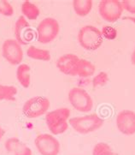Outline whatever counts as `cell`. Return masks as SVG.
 I'll use <instances>...</instances> for the list:
<instances>
[{
  "mask_svg": "<svg viewBox=\"0 0 135 155\" xmlns=\"http://www.w3.org/2000/svg\"><path fill=\"white\" fill-rule=\"evenodd\" d=\"M103 35L96 27L87 25L83 27L78 34L80 45L87 51H95L103 44Z\"/></svg>",
  "mask_w": 135,
  "mask_h": 155,
  "instance_id": "obj_3",
  "label": "cell"
},
{
  "mask_svg": "<svg viewBox=\"0 0 135 155\" xmlns=\"http://www.w3.org/2000/svg\"><path fill=\"white\" fill-rule=\"evenodd\" d=\"M70 117L69 108L62 107L47 112L45 115V121L48 129L52 135L63 134L69 128L68 120Z\"/></svg>",
  "mask_w": 135,
  "mask_h": 155,
  "instance_id": "obj_1",
  "label": "cell"
},
{
  "mask_svg": "<svg viewBox=\"0 0 135 155\" xmlns=\"http://www.w3.org/2000/svg\"><path fill=\"white\" fill-rule=\"evenodd\" d=\"M96 68L90 61L80 59L77 66V75L80 77H89L95 73Z\"/></svg>",
  "mask_w": 135,
  "mask_h": 155,
  "instance_id": "obj_17",
  "label": "cell"
},
{
  "mask_svg": "<svg viewBox=\"0 0 135 155\" xmlns=\"http://www.w3.org/2000/svg\"><path fill=\"white\" fill-rule=\"evenodd\" d=\"M2 54L10 64L20 65L23 59V51L16 40H6L2 46Z\"/></svg>",
  "mask_w": 135,
  "mask_h": 155,
  "instance_id": "obj_9",
  "label": "cell"
},
{
  "mask_svg": "<svg viewBox=\"0 0 135 155\" xmlns=\"http://www.w3.org/2000/svg\"><path fill=\"white\" fill-rule=\"evenodd\" d=\"M98 10L101 17L109 22H115L121 16L123 8L118 0H103L99 3Z\"/></svg>",
  "mask_w": 135,
  "mask_h": 155,
  "instance_id": "obj_7",
  "label": "cell"
},
{
  "mask_svg": "<svg viewBox=\"0 0 135 155\" xmlns=\"http://www.w3.org/2000/svg\"><path fill=\"white\" fill-rule=\"evenodd\" d=\"M6 150L15 155H32V150L18 138L11 137L5 141Z\"/></svg>",
  "mask_w": 135,
  "mask_h": 155,
  "instance_id": "obj_13",
  "label": "cell"
},
{
  "mask_svg": "<svg viewBox=\"0 0 135 155\" xmlns=\"http://www.w3.org/2000/svg\"><path fill=\"white\" fill-rule=\"evenodd\" d=\"M38 152L41 155H58L60 143L53 135L48 134L39 135L34 140Z\"/></svg>",
  "mask_w": 135,
  "mask_h": 155,
  "instance_id": "obj_8",
  "label": "cell"
},
{
  "mask_svg": "<svg viewBox=\"0 0 135 155\" xmlns=\"http://www.w3.org/2000/svg\"><path fill=\"white\" fill-rule=\"evenodd\" d=\"M70 126L81 135H86L99 130L104 125V119L98 114H90L84 117H76L69 120Z\"/></svg>",
  "mask_w": 135,
  "mask_h": 155,
  "instance_id": "obj_2",
  "label": "cell"
},
{
  "mask_svg": "<svg viewBox=\"0 0 135 155\" xmlns=\"http://www.w3.org/2000/svg\"><path fill=\"white\" fill-rule=\"evenodd\" d=\"M30 67L29 65L26 64H21L16 70V77L17 80L20 82V84L23 87L27 88L29 87L31 83V76H30Z\"/></svg>",
  "mask_w": 135,
  "mask_h": 155,
  "instance_id": "obj_14",
  "label": "cell"
},
{
  "mask_svg": "<svg viewBox=\"0 0 135 155\" xmlns=\"http://www.w3.org/2000/svg\"><path fill=\"white\" fill-rule=\"evenodd\" d=\"M122 19H123V20L132 21L133 23H135V17H133V16H125V17H123Z\"/></svg>",
  "mask_w": 135,
  "mask_h": 155,
  "instance_id": "obj_26",
  "label": "cell"
},
{
  "mask_svg": "<svg viewBox=\"0 0 135 155\" xmlns=\"http://www.w3.org/2000/svg\"><path fill=\"white\" fill-rule=\"evenodd\" d=\"M73 8L77 15L80 16H85L88 15L92 10V0H74Z\"/></svg>",
  "mask_w": 135,
  "mask_h": 155,
  "instance_id": "obj_15",
  "label": "cell"
},
{
  "mask_svg": "<svg viewBox=\"0 0 135 155\" xmlns=\"http://www.w3.org/2000/svg\"><path fill=\"white\" fill-rule=\"evenodd\" d=\"M17 89L13 86H6L0 84V100L15 101Z\"/></svg>",
  "mask_w": 135,
  "mask_h": 155,
  "instance_id": "obj_19",
  "label": "cell"
},
{
  "mask_svg": "<svg viewBox=\"0 0 135 155\" xmlns=\"http://www.w3.org/2000/svg\"><path fill=\"white\" fill-rule=\"evenodd\" d=\"M69 100L75 110L89 112L93 107V101L89 94L83 88L74 87L69 93Z\"/></svg>",
  "mask_w": 135,
  "mask_h": 155,
  "instance_id": "obj_6",
  "label": "cell"
},
{
  "mask_svg": "<svg viewBox=\"0 0 135 155\" xmlns=\"http://www.w3.org/2000/svg\"><path fill=\"white\" fill-rule=\"evenodd\" d=\"M80 58L74 54H65L56 61V67L64 75H77V66Z\"/></svg>",
  "mask_w": 135,
  "mask_h": 155,
  "instance_id": "obj_12",
  "label": "cell"
},
{
  "mask_svg": "<svg viewBox=\"0 0 135 155\" xmlns=\"http://www.w3.org/2000/svg\"><path fill=\"white\" fill-rule=\"evenodd\" d=\"M131 62L133 64L135 65V48L133 51V53H132V56H131Z\"/></svg>",
  "mask_w": 135,
  "mask_h": 155,
  "instance_id": "obj_25",
  "label": "cell"
},
{
  "mask_svg": "<svg viewBox=\"0 0 135 155\" xmlns=\"http://www.w3.org/2000/svg\"><path fill=\"white\" fill-rule=\"evenodd\" d=\"M122 8L132 14H135V0H123L121 2Z\"/></svg>",
  "mask_w": 135,
  "mask_h": 155,
  "instance_id": "obj_24",
  "label": "cell"
},
{
  "mask_svg": "<svg viewBox=\"0 0 135 155\" xmlns=\"http://www.w3.org/2000/svg\"><path fill=\"white\" fill-rule=\"evenodd\" d=\"M60 31V26L58 21L52 18L47 17L40 23L37 28V39L42 44L50 43L56 39Z\"/></svg>",
  "mask_w": 135,
  "mask_h": 155,
  "instance_id": "obj_4",
  "label": "cell"
},
{
  "mask_svg": "<svg viewBox=\"0 0 135 155\" xmlns=\"http://www.w3.org/2000/svg\"><path fill=\"white\" fill-rule=\"evenodd\" d=\"M0 14L5 16H11L14 14L12 5L6 0H0Z\"/></svg>",
  "mask_w": 135,
  "mask_h": 155,
  "instance_id": "obj_22",
  "label": "cell"
},
{
  "mask_svg": "<svg viewBox=\"0 0 135 155\" xmlns=\"http://www.w3.org/2000/svg\"><path fill=\"white\" fill-rule=\"evenodd\" d=\"M27 55L30 58L35 59V60L40 61H50V53L48 50L40 49L37 48L34 45H31L27 50Z\"/></svg>",
  "mask_w": 135,
  "mask_h": 155,
  "instance_id": "obj_18",
  "label": "cell"
},
{
  "mask_svg": "<svg viewBox=\"0 0 135 155\" xmlns=\"http://www.w3.org/2000/svg\"><path fill=\"white\" fill-rule=\"evenodd\" d=\"M102 35L103 38H105L107 40H115L117 36V31L114 28L110 27V26H104L102 29Z\"/></svg>",
  "mask_w": 135,
  "mask_h": 155,
  "instance_id": "obj_23",
  "label": "cell"
},
{
  "mask_svg": "<svg viewBox=\"0 0 135 155\" xmlns=\"http://www.w3.org/2000/svg\"><path fill=\"white\" fill-rule=\"evenodd\" d=\"M116 126L121 133L125 135L135 134V112L124 110L120 111L116 117Z\"/></svg>",
  "mask_w": 135,
  "mask_h": 155,
  "instance_id": "obj_10",
  "label": "cell"
},
{
  "mask_svg": "<svg viewBox=\"0 0 135 155\" xmlns=\"http://www.w3.org/2000/svg\"><path fill=\"white\" fill-rule=\"evenodd\" d=\"M50 107V100L43 96H36L27 100L23 107L22 112L28 118H36L44 115Z\"/></svg>",
  "mask_w": 135,
  "mask_h": 155,
  "instance_id": "obj_5",
  "label": "cell"
},
{
  "mask_svg": "<svg viewBox=\"0 0 135 155\" xmlns=\"http://www.w3.org/2000/svg\"><path fill=\"white\" fill-rule=\"evenodd\" d=\"M5 130L0 126V140H1V139L3 138V136L5 135Z\"/></svg>",
  "mask_w": 135,
  "mask_h": 155,
  "instance_id": "obj_27",
  "label": "cell"
},
{
  "mask_svg": "<svg viewBox=\"0 0 135 155\" xmlns=\"http://www.w3.org/2000/svg\"><path fill=\"white\" fill-rule=\"evenodd\" d=\"M92 155H115L112 151L110 146L104 142L96 144L92 150Z\"/></svg>",
  "mask_w": 135,
  "mask_h": 155,
  "instance_id": "obj_20",
  "label": "cell"
},
{
  "mask_svg": "<svg viewBox=\"0 0 135 155\" xmlns=\"http://www.w3.org/2000/svg\"><path fill=\"white\" fill-rule=\"evenodd\" d=\"M34 31L31 28L25 17L21 15L15 25V36L17 42L23 45L29 44L34 37Z\"/></svg>",
  "mask_w": 135,
  "mask_h": 155,
  "instance_id": "obj_11",
  "label": "cell"
},
{
  "mask_svg": "<svg viewBox=\"0 0 135 155\" xmlns=\"http://www.w3.org/2000/svg\"><path fill=\"white\" fill-rule=\"evenodd\" d=\"M21 12L24 17L29 20H36L40 14V9L30 1H24L21 5Z\"/></svg>",
  "mask_w": 135,
  "mask_h": 155,
  "instance_id": "obj_16",
  "label": "cell"
},
{
  "mask_svg": "<svg viewBox=\"0 0 135 155\" xmlns=\"http://www.w3.org/2000/svg\"><path fill=\"white\" fill-rule=\"evenodd\" d=\"M109 81V76L106 72H100L92 80V85L93 87H103L104 86L107 82Z\"/></svg>",
  "mask_w": 135,
  "mask_h": 155,
  "instance_id": "obj_21",
  "label": "cell"
}]
</instances>
